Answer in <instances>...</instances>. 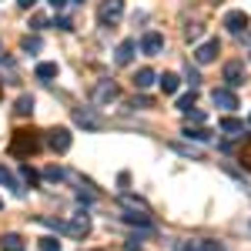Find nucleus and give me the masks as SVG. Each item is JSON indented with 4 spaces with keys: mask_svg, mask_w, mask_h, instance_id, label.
I'll return each instance as SVG.
<instances>
[{
    "mask_svg": "<svg viewBox=\"0 0 251 251\" xmlns=\"http://www.w3.org/2000/svg\"><path fill=\"white\" fill-rule=\"evenodd\" d=\"M124 17V0H100L97 3V20L100 24H117Z\"/></svg>",
    "mask_w": 251,
    "mask_h": 251,
    "instance_id": "1",
    "label": "nucleus"
},
{
    "mask_svg": "<svg viewBox=\"0 0 251 251\" xmlns=\"http://www.w3.org/2000/svg\"><path fill=\"white\" fill-rule=\"evenodd\" d=\"M37 148H40V141L30 134V131H17V134H14V144H10L14 154H34Z\"/></svg>",
    "mask_w": 251,
    "mask_h": 251,
    "instance_id": "2",
    "label": "nucleus"
},
{
    "mask_svg": "<svg viewBox=\"0 0 251 251\" xmlns=\"http://www.w3.org/2000/svg\"><path fill=\"white\" fill-rule=\"evenodd\" d=\"M47 148L57 151V154H64V151L71 148V131H67V127H54V131H47Z\"/></svg>",
    "mask_w": 251,
    "mask_h": 251,
    "instance_id": "3",
    "label": "nucleus"
},
{
    "mask_svg": "<svg viewBox=\"0 0 251 251\" xmlns=\"http://www.w3.org/2000/svg\"><path fill=\"white\" fill-rule=\"evenodd\" d=\"M218 54H221V44H218V37H211V40H204V44H198L194 60H198V64H211Z\"/></svg>",
    "mask_w": 251,
    "mask_h": 251,
    "instance_id": "4",
    "label": "nucleus"
},
{
    "mask_svg": "<svg viewBox=\"0 0 251 251\" xmlns=\"http://www.w3.org/2000/svg\"><path fill=\"white\" fill-rule=\"evenodd\" d=\"M225 27H228L231 34H245L251 27V20H248L245 10H228V14H225Z\"/></svg>",
    "mask_w": 251,
    "mask_h": 251,
    "instance_id": "5",
    "label": "nucleus"
},
{
    "mask_svg": "<svg viewBox=\"0 0 251 251\" xmlns=\"http://www.w3.org/2000/svg\"><path fill=\"white\" fill-rule=\"evenodd\" d=\"M64 231L71 234V238H84V234L91 231V218L87 214H74L71 221H64Z\"/></svg>",
    "mask_w": 251,
    "mask_h": 251,
    "instance_id": "6",
    "label": "nucleus"
},
{
    "mask_svg": "<svg viewBox=\"0 0 251 251\" xmlns=\"http://www.w3.org/2000/svg\"><path fill=\"white\" fill-rule=\"evenodd\" d=\"M141 50H144L148 57H154V54H161V50H164V37H161L157 30H148V34L141 37Z\"/></svg>",
    "mask_w": 251,
    "mask_h": 251,
    "instance_id": "7",
    "label": "nucleus"
},
{
    "mask_svg": "<svg viewBox=\"0 0 251 251\" xmlns=\"http://www.w3.org/2000/svg\"><path fill=\"white\" fill-rule=\"evenodd\" d=\"M225 80H228V87H241L245 84V64L241 60H228L225 64Z\"/></svg>",
    "mask_w": 251,
    "mask_h": 251,
    "instance_id": "8",
    "label": "nucleus"
},
{
    "mask_svg": "<svg viewBox=\"0 0 251 251\" xmlns=\"http://www.w3.org/2000/svg\"><path fill=\"white\" fill-rule=\"evenodd\" d=\"M117 97V84L114 80H100L94 87V104H107V100H114Z\"/></svg>",
    "mask_w": 251,
    "mask_h": 251,
    "instance_id": "9",
    "label": "nucleus"
},
{
    "mask_svg": "<svg viewBox=\"0 0 251 251\" xmlns=\"http://www.w3.org/2000/svg\"><path fill=\"white\" fill-rule=\"evenodd\" d=\"M134 50H137V40H121V44H117V50H114V60L117 64H131V60H134Z\"/></svg>",
    "mask_w": 251,
    "mask_h": 251,
    "instance_id": "10",
    "label": "nucleus"
},
{
    "mask_svg": "<svg viewBox=\"0 0 251 251\" xmlns=\"http://www.w3.org/2000/svg\"><path fill=\"white\" fill-rule=\"evenodd\" d=\"M211 100L218 107H238V97H234L231 87H214L211 91Z\"/></svg>",
    "mask_w": 251,
    "mask_h": 251,
    "instance_id": "11",
    "label": "nucleus"
},
{
    "mask_svg": "<svg viewBox=\"0 0 251 251\" xmlns=\"http://www.w3.org/2000/svg\"><path fill=\"white\" fill-rule=\"evenodd\" d=\"M154 80H157V74L151 71V67H141V71L134 74V87H137V91H148Z\"/></svg>",
    "mask_w": 251,
    "mask_h": 251,
    "instance_id": "12",
    "label": "nucleus"
},
{
    "mask_svg": "<svg viewBox=\"0 0 251 251\" xmlns=\"http://www.w3.org/2000/svg\"><path fill=\"white\" fill-rule=\"evenodd\" d=\"M184 251H225L221 241H211V238H201V241H191Z\"/></svg>",
    "mask_w": 251,
    "mask_h": 251,
    "instance_id": "13",
    "label": "nucleus"
},
{
    "mask_svg": "<svg viewBox=\"0 0 251 251\" xmlns=\"http://www.w3.org/2000/svg\"><path fill=\"white\" fill-rule=\"evenodd\" d=\"M218 127H221L225 134H241V131H245V121H238V117H221Z\"/></svg>",
    "mask_w": 251,
    "mask_h": 251,
    "instance_id": "14",
    "label": "nucleus"
},
{
    "mask_svg": "<svg viewBox=\"0 0 251 251\" xmlns=\"http://www.w3.org/2000/svg\"><path fill=\"white\" fill-rule=\"evenodd\" d=\"M0 184H3V188H10L14 194H24V188H20V181H17V177H14L10 171H7L3 164H0Z\"/></svg>",
    "mask_w": 251,
    "mask_h": 251,
    "instance_id": "15",
    "label": "nucleus"
},
{
    "mask_svg": "<svg viewBox=\"0 0 251 251\" xmlns=\"http://www.w3.org/2000/svg\"><path fill=\"white\" fill-rule=\"evenodd\" d=\"M0 248L3 251H24V238H20V234H3V238H0Z\"/></svg>",
    "mask_w": 251,
    "mask_h": 251,
    "instance_id": "16",
    "label": "nucleus"
},
{
    "mask_svg": "<svg viewBox=\"0 0 251 251\" xmlns=\"http://www.w3.org/2000/svg\"><path fill=\"white\" fill-rule=\"evenodd\" d=\"M181 134L188 137V141H211V131H204V127H191V124H188Z\"/></svg>",
    "mask_w": 251,
    "mask_h": 251,
    "instance_id": "17",
    "label": "nucleus"
},
{
    "mask_svg": "<svg viewBox=\"0 0 251 251\" xmlns=\"http://www.w3.org/2000/svg\"><path fill=\"white\" fill-rule=\"evenodd\" d=\"M161 87H164V94H174V91H177V87H181V77H177V74H161Z\"/></svg>",
    "mask_w": 251,
    "mask_h": 251,
    "instance_id": "18",
    "label": "nucleus"
},
{
    "mask_svg": "<svg viewBox=\"0 0 251 251\" xmlns=\"http://www.w3.org/2000/svg\"><path fill=\"white\" fill-rule=\"evenodd\" d=\"M124 221H127V225H141V228H151V218H148V211H127L124 214Z\"/></svg>",
    "mask_w": 251,
    "mask_h": 251,
    "instance_id": "19",
    "label": "nucleus"
},
{
    "mask_svg": "<svg viewBox=\"0 0 251 251\" xmlns=\"http://www.w3.org/2000/svg\"><path fill=\"white\" fill-rule=\"evenodd\" d=\"M37 77H40V80H50V77H57V64H50V60H44V64H37Z\"/></svg>",
    "mask_w": 251,
    "mask_h": 251,
    "instance_id": "20",
    "label": "nucleus"
},
{
    "mask_svg": "<svg viewBox=\"0 0 251 251\" xmlns=\"http://www.w3.org/2000/svg\"><path fill=\"white\" fill-rule=\"evenodd\" d=\"M14 111H17L20 117H27V114H30V111H34V97H30V94L17 97V107H14Z\"/></svg>",
    "mask_w": 251,
    "mask_h": 251,
    "instance_id": "21",
    "label": "nucleus"
},
{
    "mask_svg": "<svg viewBox=\"0 0 251 251\" xmlns=\"http://www.w3.org/2000/svg\"><path fill=\"white\" fill-rule=\"evenodd\" d=\"M74 121L84 124V127H97V117L91 114V111H74Z\"/></svg>",
    "mask_w": 251,
    "mask_h": 251,
    "instance_id": "22",
    "label": "nucleus"
},
{
    "mask_svg": "<svg viewBox=\"0 0 251 251\" xmlns=\"http://www.w3.org/2000/svg\"><path fill=\"white\" fill-rule=\"evenodd\" d=\"M191 107H194V91H191V94H184V97H177V111H181V114H188Z\"/></svg>",
    "mask_w": 251,
    "mask_h": 251,
    "instance_id": "23",
    "label": "nucleus"
},
{
    "mask_svg": "<svg viewBox=\"0 0 251 251\" xmlns=\"http://www.w3.org/2000/svg\"><path fill=\"white\" fill-rule=\"evenodd\" d=\"M37 248L40 251H60V241H57V238H40Z\"/></svg>",
    "mask_w": 251,
    "mask_h": 251,
    "instance_id": "24",
    "label": "nucleus"
},
{
    "mask_svg": "<svg viewBox=\"0 0 251 251\" xmlns=\"http://www.w3.org/2000/svg\"><path fill=\"white\" fill-rule=\"evenodd\" d=\"M20 177H24L27 184H37V171H34V168H27V164L20 168Z\"/></svg>",
    "mask_w": 251,
    "mask_h": 251,
    "instance_id": "25",
    "label": "nucleus"
},
{
    "mask_svg": "<svg viewBox=\"0 0 251 251\" xmlns=\"http://www.w3.org/2000/svg\"><path fill=\"white\" fill-rule=\"evenodd\" d=\"M44 177H47V181H60V177H64V171H60V168H47V171H44Z\"/></svg>",
    "mask_w": 251,
    "mask_h": 251,
    "instance_id": "26",
    "label": "nucleus"
},
{
    "mask_svg": "<svg viewBox=\"0 0 251 251\" xmlns=\"http://www.w3.org/2000/svg\"><path fill=\"white\" fill-rule=\"evenodd\" d=\"M188 84H191V91L198 87V84H201V77H198V71H194L191 64H188Z\"/></svg>",
    "mask_w": 251,
    "mask_h": 251,
    "instance_id": "27",
    "label": "nucleus"
},
{
    "mask_svg": "<svg viewBox=\"0 0 251 251\" xmlns=\"http://www.w3.org/2000/svg\"><path fill=\"white\" fill-rule=\"evenodd\" d=\"M24 50H40V40L37 37H24Z\"/></svg>",
    "mask_w": 251,
    "mask_h": 251,
    "instance_id": "28",
    "label": "nucleus"
},
{
    "mask_svg": "<svg viewBox=\"0 0 251 251\" xmlns=\"http://www.w3.org/2000/svg\"><path fill=\"white\" fill-rule=\"evenodd\" d=\"M188 121H194V124H201V121H204V111H188Z\"/></svg>",
    "mask_w": 251,
    "mask_h": 251,
    "instance_id": "29",
    "label": "nucleus"
},
{
    "mask_svg": "<svg viewBox=\"0 0 251 251\" xmlns=\"http://www.w3.org/2000/svg\"><path fill=\"white\" fill-rule=\"evenodd\" d=\"M241 161H245V164H248V168H251V141H248V144H245V151H241Z\"/></svg>",
    "mask_w": 251,
    "mask_h": 251,
    "instance_id": "30",
    "label": "nucleus"
},
{
    "mask_svg": "<svg viewBox=\"0 0 251 251\" xmlns=\"http://www.w3.org/2000/svg\"><path fill=\"white\" fill-rule=\"evenodd\" d=\"M201 37V27H198V24H194V27H188V40H198Z\"/></svg>",
    "mask_w": 251,
    "mask_h": 251,
    "instance_id": "31",
    "label": "nucleus"
},
{
    "mask_svg": "<svg viewBox=\"0 0 251 251\" xmlns=\"http://www.w3.org/2000/svg\"><path fill=\"white\" fill-rule=\"evenodd\" d=\"M20 7H24V10H30V7H34V3H37V0H17Z\"/></svg>",
    "mask_w": 251,
    "mask_h": 251,
    "instance_id": "32",
    "label": "nucleus"
},
{
    "mask_svg": "<svg viewBox=\"0 0 251 251\" xmlns=\"http://www.w3.org/2000/svg\"><path fill=\"white\" fill-rule=\"evenodd\" d=\"M47 3H50V7H54V10H60V7H64V3H67V0H47Z\"/></svg>",
    "mask_w": 251,
    "mask_h": 251,
    "instance_id": "33",
    "label": "nucleus"
},
{
    "mask_svg": "<svg viewBox=\"0 0 251 251\" xmlns=\"http://www.w3.org/2000/svg\"><path fill=\"white\" fill-rule=\"evenodd\" d=\"M238 231H248V234H251V221H248V225L241 221V225H238Z\"/></svg>",
    "mask_w": 251,
    "mask_h": 251,
    "instance_id": "34",
    "label": "nucleus"
},
{
    "mask_svg": "<svg viewBox=\"0 0 251 251\" xmlns=\"http://www.w3.org/2000/svg\"><path fill=\"white\" fill-rule=\"evenodd\" d=\"M0 208H3V201H0Z\"/></svg>",
    "mask_w": 251,
    "mask_h": 251,
    "instance_id": "35",
    "label": "nucleus"
}]
</instances>
